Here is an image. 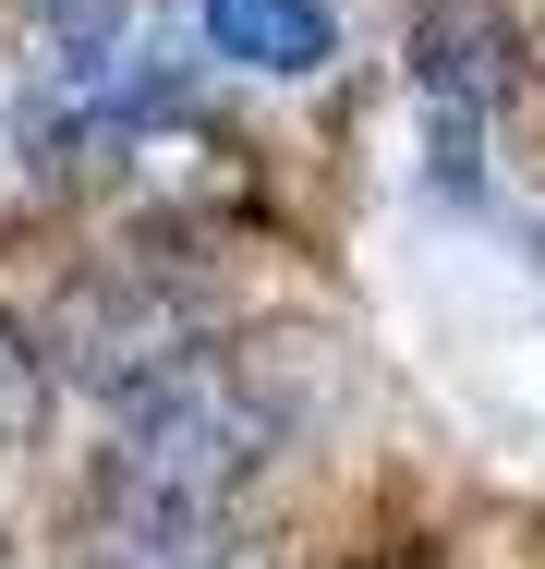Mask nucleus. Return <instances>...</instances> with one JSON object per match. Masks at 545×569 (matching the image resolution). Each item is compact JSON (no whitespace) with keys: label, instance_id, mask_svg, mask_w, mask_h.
Wrapping results in <instances>:
<instances>
[{"label":"nucleus","instance_id":"nucleus-7","mask_svg":"<svg viewBox=\"0 0 545 569\" xmlns=\"http://www.w3.org/2000/svg\"><path fill=\"white\" fill-rule=\"evenodd\" d=\"M351 569H425V558H351Z\"/></svg>","mask_w":545,"mask_h":569},{"label":"nucleus","instance_id":"nucleus-4","mask_svg":"<svg viewBox=\"0 0 545 569\" xmlns=\"http://www.w3.org/2000/svg\"><path fill=\"white\" fill-rule=\"evenodd\" d=\"M195 12H207V49L242 73H327V49H339L327 0H195Z\"/></svg>","mask_w":545,"mask_h":569},{"label":"nucleus","instance_id":"nucleus-3","mask_svg":"<svg viewBox=\"0 0 545 569\" xmlns=\"http://www.w3.org/2000/svg\"><path fill=\"white\" fill-rule=\"evenodd\" d=\"M413 86L436 98V133H448V170L485 146V121L509 110V86H522V37H509V12L497 0H425L413 12Z\"/></svg>","mask_w":545,"mask_h":569},{"label":"nucleus","instance_id":"nucleus-5","mask_svg":"<svg viewBox=\"0 0 545 569\" xmlns=\"http://www.w3.org/2000/svg\"><path fill=\"white\" fill-rule=\"evenodd\" d=\"M73 569H267V546L230 533V521H158V509H121V521H98V533L73 546Z\"/></svg>","mask_w":545,"mask_h":569},{"label":"nucleus","instance_id":"nucleus-1","mask_svg":"<svg viewBox=\"0 0 545 569\" xmlns=\"http://www.w3.org/2000/svg\"><path fill=\"white\" fill-rule=\"evenodd\" d=\"M207 279L170 267V254H86L49 316H37V351H49V388H86V400H146L158 376L207 363Z\"/></svg>","mask_w":545,"mask_h":569},{"label":"nucleus","instance_id":"nucleus-2","mask_svg":"<svg viewBox=\"0 0 545 569\" xmlns=\"http://www.w3.org/2000/svg\"><path fill=\"white\" fill-rule=\"evenodd\" d=\"M279 425L218 376L182 363L158 376L146 400H121V437H109V509H158V521H230V497L267 472Z\"/></svg>","mask_w":545,"mask_h":569},{"label":"nucleus","instance_id":"nucleus-6","mask_svg":"<svg viewBox=\"0 0 545 569\" xmlns=\"http://www.w3.org/2000/svg\"><path fill=\"white\" fill-rule=\"evenodd\" d=\"M37 425H49V351L0 316V449H37Z\"/></svg>","mask_w":545,"mask_h":569}]
</instances>
